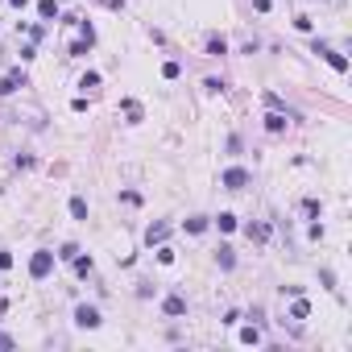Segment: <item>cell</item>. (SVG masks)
I'll return each instance as SVG.
<instances>
[{"label":"cell","mask_w":352,"mask_h":352,"mask_svg":"<svg viewBox=\"0 0 352 352\" xmlns=\"http://www.w3.org/2000/svg\"><path fill=\"white\" fill-rule=\"evenodd\" d=\"M50 265H54V253H38V257H33V278H46V274H50Z\"/></svg>","instance_id":"obj_2"},{"label":"cell","mask_w":352,"mask_h":352,"mask_svg":"<svg viewBox=\"0 0 352 352\" xmlns=\"http://www.w3.org/2000/svg\"><path fill=\"white\" fill-rule=\"evenodd\" d=\"M75 323H79V327H100V311H96V307H79V311H75Z\"/></svg>","instance_id":"obj_1"},{"label":"cell","mask_w":352,"mask_h":352,"mask_svg":"<svg viewBox=\"0 0 352 352\" xmlns=\"http://www.w3.org/2000/svg\"><path fill=\"white\" fill-rule=\"evenodd\" d=\"M0 348H13V340H8V336H0Z\"/></svg>","instance_id":"obj_7"},{"label":"cell","mask_w":352,"mask_h":352,"mask_svg":"<svg viewBox=\"0 0 352 352\" xmlns=\"http://www.w3.org/2000/svg\"><path fill=\"white\" fill-rule=\"evenodd\" d=\"M70 216H75V220H87V203H83V199H70Z\"/></svg>","instance_id":"obj_5"},{"label":"cell","mask_w":352,"mask_h":352,"mask_svg":"<svg viewBox=\"0 0 352 352\" xmlns=\"http://www.w3.org/2000/svg\"><path fill=\"white\" fill-rule=\"evenodd\" d=\"M186 311V302L178 298V294H174V298H166V315H182Z\"/></svg>","instance_id":"obj_4"},{"label":"cell","mask_w":352,"mask_h":352,"mask_svg":"<svg viewBox=\"0 0 352 352\" xmlns=\"http://www.w3.org/2000/svg\"><path fill=\"white\" fill-rule=\"evenodd\" d=\"M244 182H249V174H244V170H228L224 174V186H228V191H240Z\"/></svg>","instance_id":"obj_3"},{"label":"cell","mask_w":352,"mask_h":352,"mask_svg":"<svg viewBox=\"0 0 352 352\" xmlns=\"http://www.w3.org/2000/svg\"><path fill=\"white\" fill-rule=\"evenodd\" d=\"M240 340H244V344H257V340H261V332H257V327H244Z\"/></svg>","instance_id":"obj_6"}]
</instances>
